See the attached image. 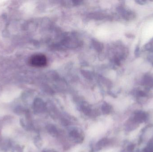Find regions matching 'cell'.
Returning <instances> with one entry per match:
<instances>
[{
	"instance_id": "6da1fadb",
	"label": "cell",
	"mask_w": 153,
	"mask_h": 152,
	"mask_svg": "<svg viewBox=\"0 0 153 152\" xmlns=\"http://www.w3.org/2000/svg\"><path fill=\"white\" fill-rule=\"evenodd\" d=\"M29 63L32 67L42 68L46 66L47 59L44 54H34L30 58Z\"/></svg>"
},
{
	"instance_id": "7a4b0ae2",
	"label": "cell",
	"mask_w": 153,
	"mask_h": 152,
	"mask_svg": "<svg viewBox=\"0 0 153 152\" xmlns=\"http://www.w3.org/2000/svg\"><path fill=\"white\" fill-rule=\"evenodd\" d=\"M147 114L144 112H138L136 113L134 120L137 123H142L147 119Z\"/></svg>"
},
{
	"instance_id": "3957f363",
	"label": "cell",
	"mask_w": 153,
	"mask_h": 152,
	"mask_svg": "<svg viewBox=\"0 0 153 152\" xmlns=\"http://www.w3.org/2000/svg\"><path fill=\"white\" fill-rule=\"evenodd\" d=\"M70 135L71 137L75 139L76 142H80V141H82L83 140L82 138L81 137L80 134L78 133L77 130H73L71 131L70 133Z\"/></svg>"
},
{
	"instance_id": "277c9868",
	"label": "cell",
	"mask_w": 153,
	"mask_h": 152,
	"mask_svg": "<svg viewBox=\"0 0 153 152\" xmlns=\"http://www.w3.org/2000/svg\"><path fill=\"white\" fill-rule=\"evenodd\" d=\"M47 129L48 133L53 136H56L58 135V132L56 127L53 125H49L47 126Z\"/></svg>"
},
{
	"instance_id": "5b68a950",
	"label": "cell",
	"mask_w": 153,
	"mask_h": 152,
	"mask_svg": "<svg viewBox=\"0 0 153 152\" xmlns=\"http://www.w3.org/2000/svg\"><path fill=\"white\" fill-rule=\"evenodd\" d=\"M143 82L144 84L147 86L153 88V78L149 76H146L144 78Z\"/></svg>"
},
{
	"instance_id": "8992f818",
	"label": "cell",
	"mask_w": 153,
	"mask_h": 152,
	"mask_svg": "<svg viewBox=\"0 0 153 152\" xmlns=\"http://www.w3.org/2000/svg\"><path fill=\"white\" fill-rule=\"evenodd\" d=\"M108 142L109 140L107 138H103L97 143V147L98 149H101L107 145Z\"/></svg>"
},
{
	"instance_id": "52a82bcc",
	"label": "cell",
	"mask_w": 153,
	"mask_h": 152,
	"mask_svg": "<svg viewBox=\"0 0 153 152\" xmlns=\"http://www.w3.org/2000/svg\"><path fill=\"white\" fill-rule=\"evenodd\" d=\"M44 109H45V106L44 104L40 103H37L35 105V111L37 112H41L44 111Z\"/></svg>"
},
{
	"instance_id": "ba28073f",
	"label": "cell",
	"mask_w": 153,
	"mask_h": 152,
	"mask_svg": "<svg viewBox=\"0 0 153 152\" xmlns=\"http://www.w3.org/2000/svg\"><path fill=\"white\" fill-rule=\"evenodd\" d=\"M111 107L108 105H103L102 107V113L104 114H108L111 112Z\"/></svg>"
},
{
	"instance_id": "9c48e42d",
	"label": "cell",
	"mask_w": 153,
	"mask_h": 152,
	"mask_svg": "<svg viewBox=\"0 0 153 152\" xmlns=\"http://www.w3.org/2000/svg\"><path fill=\"white\" fill-rule=\"evenodd\" d=\"M82 111L85 115H89L91 112V110L87 107H84L82 108Z\"/></svg>"
},
{
	"instance_id": "30bf717a",
	"label": "cell",
	"mask_w": 153,
	"mask_h": 152,
	"mask_svg": "<svg viewBox=\"0 0 153 152\" xmlns=\"http://www.w3.org/2000/svg\"><path fill=\"white\" fill-rule=\"evenodd\" d=\"M134 145H129L128 147V151L130 152L134 150Z\"/></svg>"
},
{
	"instance_id": "8fae6325",
	"label": "cell",
	"mask_w": 153,
	"mask_h": 152,
	"mask_svg": "<svg viewBox=\"0 0 153 152\" xmlns=\"http://www.w3.org/2000/svg\"><path fill=\"white\" fill-rule=\"evenodd\" d=\"M136 2H137L138 4H142V5H143V4H145L146 3V1H136Z\"/></svg>"
},
{
	"instance_id": "7c38bea8",
	"label": "cell",
	"mask_w": 153,
	"mask_h": 152,
	"mask_svg": "<svg viewBox=\"0 0 153 152\" xmlns=\"http://www.w3.org/2000/svg\"><path fill=\"white\" fill-rule=\"evenodd\" d=\"M150 61L152 62V63L153 64V56H150Z\"/></svg>"
}]
</instances>
